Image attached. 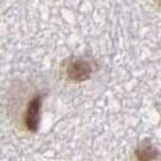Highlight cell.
Instances as JSON below:
<instances>
[{
    "mask_svg": "<svg viewBox=\"0 0 161 161\" xmlns=\"http://www.w3.org/2000/svg\"><path fill=\"white\" fill-rule=\"evenodd\" d=\"M93 74V67L89 62L82 59L71 61L66 69L67 77L71 81L84 82L89 80Z\"/></svg>",
    "mask_w": 161,
    "mask_h": 161,
    "instance_id": "1",
    "label": "cell"
},
{
    "mask_svg": "<svg viewBox=\"0 0 161 161\" xmlns=\"http://www.w3.org/2000/svg\"><path fill=\"white\" fill-rule=\"evenodd\" d=\"M41 106H42V97L40 95L34 97L28 103L25 114V124L28 131L31 132H36L38 131L40 119Z\"/></svg>",
    "mask_w": 161,
    "mask_h": 161,
    "instance_id": "2",
    "label": "cell"
},
{
    "mask_svg": "<svg viewBox=\"0 0 161 161\" xmlns=\"http://www.w3.org/2000/svg\"><path fill=\"white\" fill-rule=\"evenodd\" d=\"M135 156L138 161H160L159 150L148 140H143L135 151Z\"/></svg>",
    "mask_w": 161,
    "mask_h": 161,
    "instance_id": "3",
    "label": "cell"
}]
</instances>
